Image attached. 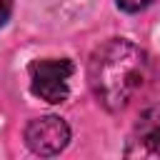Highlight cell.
<instances>
[{
    "instance_id": "cell-5",
    "label": "cell",
    "mask_w": 160,
    "mask_h": 160,
    "mask_svg": "<svg viewBox=\"0 0 160 160\" xmlns=\"http://www.w3.org/2000/svg\"><path fill=\"white\" fill-rule=\"evenodd\" d=\"M115 2H118V8L125 10V12H140V10L150 8L155 0H115Z\"/></svg>"
},
{
    "instance_id": "cell-3",
    "label": "cell",
    "mask_w": 160,
    "mask_h": 160,
    "mask_svg": "<svg viewBox=\"0 0 160 160\" xmlns=\"http://www.w3.org/2000/svg\"><path fill=\"white\" fill-rule=\"evenodd\" d=\"M25 142L35 155H58L70 142V128L58 115H42L28 122Z\"/></svg>"
},
{
    "instance_id": "cell-1",
    "label": "cell",
    "mask_w": 160,
    "mask_h": 160,
    "mask_svg": "<svg viewBox=\"0 0 160 160\" xmlns=\"http://www.w3.org/2000/svg\"><path fill=\"white\" fill-rule=\"evenodd\" d=\"M148 55L128 38H110L88 60V85L108 112H120L148 80Z\"/></svg>"
},
{
    "instance_id": "cell-6",
    "label": "cell",
    "mask_w": 160,
    "mask_h": 160,
    "mask_svg": "<svg viewBox=\"0 0 160 160\" xmlns=\"http://www.w3.org/2000/svg\"><path fill=\"white\" fill-rule=\"evenodd\" d=\"M10 12H12V0H0V28L8 22Z\"/></svg>"
},
{
    "instance_id": "cell-4",
    "label": "cell",
    "mask_w": 160,
    "mask_h": 160,
    "mask_svg": "<svg viewBox=\"0 0 160 160\" xmlns=\"http://www.w3.org/2000/svg\"><path fill=\"white\" fill-rule=\"evenodd\" d=\"M122 155L160 160V105H150L140 112Z\"/></svg>"
},
{
    "instance_id": "cell-2",
    "label": "cell",
    "mask_w": 160,
    "mask_h": 160,
    "mask_svg": "<svg viewBox=\"0 0 160 160\" xmlns=\"http://www.w3.org/2000/svg\"><path fill=\"white\" fill-rule=\"evenodd\" d=\"M75 72L72 60L68 58H48L30 62V90L35 98L60 105L70 95V78Z\"/></svg>"
}]
</instances>
